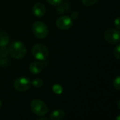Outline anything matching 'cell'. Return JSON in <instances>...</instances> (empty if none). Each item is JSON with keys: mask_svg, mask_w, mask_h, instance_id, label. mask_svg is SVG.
I'll use <instances>...</instances> for the list:
<instances>
[{"mask_svg": "<svg viewBox=\"0 0 120 120\" xmlns=\"http://www.w3.org/2000/svg\"><path fill=\"white\" fill-rule=\"evenodd\" d=\"M1 104H2V103H1V101H0V108H1Z\"/></svg>", "mask_w": 120, "mask_h": 120, "instance_id": "obj_24", "label": "cell"}, {"mask_svg": "<svg viewBox=\"0 0 120 120\" xmlns=\"http://www.w3.org/2000/svg\"><path fill=\"white\" fill-rule=\"evenodd\" d=\"M46 11L45 6L40 2L36 3L32 7V13L37 17L44 16L46 13Z\"/></svg>", "mask_w": 120, "mask_h": 120, "instance_id": "obj_8", "label": "cell"}, {"mask_svg": "<svg viewBox=\"0 0 120 120\" xmlns=\"http://www.w3.org/2000/svg\"><path fill=\"white\" fill-rule=\"evenodd\" d=\"M78 16H79V13H78L77 12H73V13L71 14V17H70V18H71L72 20H76V19H77Z\"/></svg>", "mask_w": 120, "mask_h": 120, "instance_id": "obj_21", "label": "cell"}, {"mask_svg": "<svg viewBox=\"0 0 120 120\" xmlns=\"http://www.w3.org/2000/svg\"><path fill=\"white\" fill-rule=\"evenodd\" d=\"M113 86L115 89H116L117 90H120V77H117L113 82Z\"/></svg>", "mask_w": 120, "mask_h": 120, "instance_id": "obj_18", "label": "cell"}, {"mask_svg": "<svg viewBox=\"0 0 120 120\" xmlns=\"http://www.w3.org/2000/svg\"><path fill=\"white\" fill-rule=\"evenodd\" d=\"M30 108L32 112L39 117L44 116L49 111V108L46 104L39 99L33 100L30 103Z\"/></svg>", "mask_w": 120, "mask_h": 120, "instance_id": "obj_2", "label": "cell"}, {"mask_svg": "<svg viewBox=\"0 0 120 120\" xmlns=\"http://www.w3.org/2000/svg\"><path fill=\"white\" fill-rule=\"evenodd\" d=\"M38 120H48V118H43V117H41V118L38 119Z\"/></svg>", "mask_w": 120, "mask_h": 120, "instance_id": "obj_23", "label": "cell"}, {"mask_svg": "<svg viewBox=\"0 0 120 120\" xmlns=\"http://www.w3.org/2000/svg\"><path fill=\"white\" fill-rule=\"evenodd\" d=\"M113 54H114V56L117 59L119 60L120 58V45L118 44L114 49V51H113Z\"/></svg>", "mask_w": 120, "mask_h": 120, "instance_id": "obj_16", "label": "cell"}, {"mask_svg": "<svg viewBox=\"0 0 120 120\" xmlns=\"http://www.w3.org/2000/svg\"><path fill=\"white\" fill-rule=\"evenodd\" d=\"M43 81L40 79H34L31 82V85L35 88H41L43 86Z\"/></svg>", "mask_w": 120, "mask_h": 120, "instance_id": "obj_13", "label": "cell"}, {"mask_svg": "<svg viewBox=\"0 0 120 120\" xmlns=\"http://www.w3.org/2000/svg\"><path fill=\"white\" fill-rule=\"evenodd\" d=\"M8 51L11 56L13 58L21 59L25 56L27 53V48L23 43L16 41L10 45Z\"/></svg>", "mask_w": 120, "mask_h": 120, "instance_id": "obj_1", "label": "cell"}, {"mask_svg": "<svg viewBox=\"0 0 120 120\" xmlns=\"http://www.w3.org/2000/svg\"><path fill=\"white\" fill-rule=\"evenodd\" d=\"M58 7L56 8V11L61 14L65 11H67L69 8H70V4L68 2H61L60 4L57 5Z\"/></svg>", "mask_w": 120, "mask_h": 120, "instance_id": "obj_12", "label": "cell"}, {"mask_svg": "<svg viewBox=\"0 0 120 120\" xmlns=\"http://www.w3.org/2000/svg\"><path fill=\"white\" fill-rule=\"evenodd\" d=\"M9 54L8 49L5 46H0V57L1 58H6V56Z\"/></svg>", "mask_w": 120, "mask_h": 120, "instance_id": "obj_14", "label": "cell"}, {"mask_svg": "<svg viewBox=\"0 0 120 120\" xmlns=\"http://www.w3.org/2000/svg\"><path fill=\"white\" fill-rule=\"evenodd\" d=\"M31 86V82L26 77H20L16 79L13 83V87L19 92L27 91Z\"/></svg>", "mask_w": 120, "mask_h": 120, "instance_id": "obj_6", "label": "cell"}, {"mask_svg": "<svg viewBox=\"0 0 120 120\" xmlns=\"http://www.w3.org/2000/svg\"><path fill=\"white\" fill-rule=\"evenodd\" d=\"M65 116V112L62 110H56L50 115L51 120H61Z\"/></svg>", "mask_w": 120, "mask_h": 120, "instance_id": "obj_10", "label": "cell"}, {"mask_svg": "<svg viewBox=\"0 0 120 120\" xmlns=\"http://www.w3.org/2000/svg\"><path fill=\"white\" fill-rule=\"evenodd\" d=\"M52 89H53V91L56 94H61L63 91V87L59 84H54L52 87Z\"/></svg>", "mask_w": 120, "mask_h": 120, "instance_id": "obj_15", "label": "cell"}, {"mask_svg": "<svg viewBox=\"0 0 120 120\" xmlns=\"http://www.w3.org/2000/svg\"><path fill=\"white\" fill-rule=\"evenodd\" d=\"M44 68V65L41 62H32L29 66L30 72L32 74H39L43 71Z\"/></svg>", "mask_w": 120, "mask_h": 120, "instance_id": "obj_9", "label": "cell"}, {"mask_svg": "<svg viewBox=\"0 0 120 120\" xmlns=\"http://www.w3.org/2000/svg\"><path fill=\"white\" fill-rule=\"evenodd\" d=\"M32 53L36 59L39 60H44L49 56V50L45 45L41 44H37L33 46L32 49Z\"/></svg>", "mask_w": 120, "mask_h": 120, "instance_id": "obj_4", "label": "cell"}, {"mask_svg": "<svg viewBox=\"0 0 120 120\" xmlns=\"http://www.w3.org/2000/svg\"><path fill=\"white\" fill-rule=\"evenodd\" d=\"M98 0H82V2L85 6H92V5L95 4L96 2H98Z\"/></svg>", "mask_w": 120, "mask_h": 120, "instance_id": "obj_17", "label": "cell"}, {"mask_svg": "<svg viewBox=\"0 0 120 120\" xmlns=\"http://www.w3.org/2000/svg\"><path fill=\"white\" fill-rule=\"evenodd\" d=\"M120 31L117 29L110 28L107 30L104 33L105 40L111 44H117L120 41Z\"/></svg>", "mask_w": 120, "mask_h": 120, "instance_id": "obj_5", "label": "cell"}, {"mask_svg": "<svg viewBox=\"0 0 120 120\" xmlns=\"http://www.w3.org/2000/svg\"><path fill=\"white\" fill-rule=\"evenodd\" d=\"M9 42V37L7 33L0 30V46H5Z\"/></svg>", "mask_w": 120, "mask_h": 120, "instance_id": "obj_11", "label": "cell"}, {"mask_svg": "<svg viewBox=\"0 0 120 120\" xmlns=\"http://www.w3.org/2000/svg\"><path fill=\"white\" fill-rule=\"evenodd\" d=\"M115 25L117 30H120V17H117L115 20Z\"/></svg>", "mask_w": 120, "mask_h": 120, "instance_id": "obj_22", "label": "cell"}, {"mask_svg": "<svg viewBox=\"0 0 120 120\" xmlns=\"http://www.w3.org/2000/svg\"><path fill=\"white\" fill-rule=\"evenodd\" d=\"M8 64V60L6 58H0V66H4Z\"/></svg>", "mask_w": 120, "mask_h": 120, "instance_id": "obj_20", "label": "cell"}, {"mask_svg": "<svg viewBox=\"0 0 120 120\" xmlns=\"http://www.w3.org/2000/svg\"><path fill=\"white\" fill-rule=\"evenodd\" d=\"M72 25H73L72 19L67 15L60 16L56 20V26L62 30H67L70 29Z\"/></svg>", "mask_w": 120, "mask_h": 120, "instance_id": "obj_7", "label": "cell"}, {"mask_svg": "<svg viewBox=\"0 0 120 120\" xmlns=\"http://www.w3.org/2000/svg\"><path fill=\"white\" fill-rule=\"evenodd\" d=\"M47 2L51 5H54V6H57L58 4H60L61 2H63V0H46Z\"/></svg>", "mask_w": 120, "mask_h": 120, "instance_id": "obj_19", "label": "cell"}, {"mask_svg": "<svg viewBox=\"0 0 120 120\" xmlns=\"http://www.w3.org/2000/svg\"><path fill=\"white\" fill-rule=\"evenodd\" d=\"M32 32L38 39H44L47 37L49 30L47 26L41 21H36L32 25Z\"/></svg>", "mask_w": 120, "mask_h": 120, "instance_id": "obj_3", "label": "cell"}]
</instances>
